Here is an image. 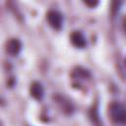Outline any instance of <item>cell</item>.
I'll return each instance as SVG.
<instances>
[{
  "mask_svg": "<svg viewBox=\"0 0 126 126\" xmlns=\"http://www.w3.org/2000/svg\"><path fill=\"white\" fill-rule=\"evenodd\" d=\"M21 49H22V43L17 38H11L6 43V50L12 56L18 55L19 52L21 51Z\"/></svg>",
  "mask_w": 126,
  "mask_h": 126,
  "instance_id": "277c9868",
  "label": "cell"
},
{
  "mask_svg": "<svg viewBox=\"0 0 126 126\" xmlns=\"http://www.w3.org/2000/svg\"><path fill=\"white\" fill-rule=\"evenodd\" d=\"M84 1V3L88 6V7H90V8H94V7H96L97 5H98V3H99V0H83Z\"/></svg>",
  "mask_w": 126,
  "mask_h": 126,
  "instance_id": "8992f818",
  "label": "cell"
},
{
  "mask_svg": "<svg viewBox=\"0 0 126 126\" xmlns=\"http://www.w3.org/2000/svg\"><path fill=\"white\" fill-rule=\"evenodd\" d=\"M30 92H31V95L37 100H40L44 95V89L42 85L38 82H33L32 84Z\"/></svg>",
  "mask_w": 126,
  "mask_h": 126,
  "instance_id": "5b68a950",
  "label": "cell"
},
{
  "mask_svg": "<svg viewBox=\"0 0 126 126\" xmlns=\"http://www.w3.org/2000/svg\"><path fill=\"white\" fill-rule=\"evenodd\" d=\"M109 115L111 119L118 124H124L126 121L125 107L120 102H112L109 106Z\"/></svg>",
  "mask_w": 126,
  "mask_h": 126,
  "instance_id": "6da1fadb",
  "label": "cell"
},
{
  "mask_svg": "<svg viewBox=\"0 0 126 126\" xmlns=\"http://www.w3.org/2000/svg\"><path fill=\"white\" fill-rule=\"evenodd\" d=\"M46 20L50 27H52L54 30H60L63 26L64 18L63 15L56 10H50L46 14Z\"/></svg>",
  "mask_w": 126,
  "mask_h": 126,
  "instance_id": "7a4b0ae2",
  "label": "cell"
},
{
  "mask_svg": "<svg viewBox=\"0 0 126 126\" xmlns=\"http://www.w3.org/2000/svg\"><path fill=\"white\" fill-rule=\"evenodd\" d=\"M71 42L77 48H84L87 45V39L80 31H74L70 35Z\"/></svg>",
  "mask_w": 126,
  "mask_h": 126,
  "instance_id": "3957f363",
  "label": "cell"
}]
</instances>
